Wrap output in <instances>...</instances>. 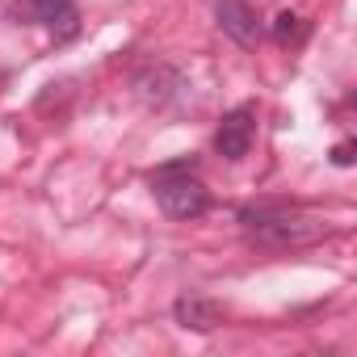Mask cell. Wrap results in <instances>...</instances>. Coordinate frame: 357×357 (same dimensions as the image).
<instances>
[{
    "label": "cell",
    "mask_w": 357,
    "mask_h": 357,
    "mask_svg": "<svg viewBox=\"0 0 357 357\" xmlns=\"http://www.w3.org/2000/svg\"><path fill=\"white\" fill-rule=\"evenodd\" d=\"M252 139H257V105L244 101V105L223 114V122L215 130V147L223 160H244L252 151Z\"/></svg>",
    "instance_id": "cell-4"
},
{
    "label": "cell",
    "mask_w": 357,
    "mask_h": 357,
    "mask_svg": "<svg viewBox=\"0 0 357 357\" xmlns=\"http://www.w3.org/2000/svg\"><path fill=\"white\" fill-rule=\"evenodd\" d=\"M9 17L17 26H51V30H59V38H72L80 30L76 0H13Z\"/></svg>",
    "instance_id": "cell-3"
},
{
    "label": "cell",
    "mask_w": 357,
    "mask_h": 357,
    "mask_svg": "<svg viewBox=\"0 0 357 357\" xmlns=\"http://www.w3.org/2000/svg\"><path fill=\"white\" fill-rule=\"evenodd\" d=\"M240 223L265 248H298V244H311L328 231L319 219H311L303 211H290V206H252V211L240 215Z\"/></svg>",
    "instance_id": "cell-2"
},
{
    "label": "cell",
    "mask_w": 357,
    "mask_h": 357,
    "mask_svg": "<svg viewBox=\"0 0 357 357\" xmlns=\"http://www.w3.org/2000/svg\"><path fill=\"white\" fill-rule=\"evenodd\" d=\"M219 26H223L227 38H236L248 51L261 43V17L248 0H219Z\"/></svg>",
    "instance_id": "cell-5"
},
{
    "label": "cell",
    "mask_w": 357,
    "mask_h": 357,
    "mask_svg": "<svg viewBox=\"0 0 357 357\" xmlns=\"http://www.w3.org/2000/svg\"><path fill=\"white\" fill-rule=\"evenodd\" d=\"M332 164H340V168H349V164H353V143H349V139L332 147Z\"/></svg>",
    "instance_id": "cell-8"
},
{
    "label": "cell",
    "mask_w": 357,
    "mask_h": 357,
    "mask_svg": "<svg viewBox=\"0 0 357 357\" xmlns=\"http://www.w3.org/2000/svg\"><path fill=\"white\" fill-rule=\"evenodd\" d=\"M151 194L168 219H202L211 211V190L194 176V160H172L155 168Z\"/></svg>",
    "instance_id": "cell-1"
},
{
    "label": "cell",
    "mask_w": 357,
    "mask_h": 357,
    "mask_svg": "<svg viewBox=\"0 0 357 357\" xmlns=\"http://www.w3.org/2000/svg\"><path fill=\"white\" fill-rule=\"evenodd\" d=\"M176 319H181V328H194V332H215L223 324V307L215 298L185 294V298H176Z\"/></svg>",
    "instance_id": "cell-6"
},
{
    "label": "cell",
    "mask_w": 357,
    "mask_h": 357,
    "mask_svg": "<svg viewBox=\"0 0 357 357\" xmlns=\"http://www.w3.org/2000/svg\"><path fill=\"white\" fill-rule=\"evenodd\" d=\"M307 34H311V26H307L298 13H290V9H286V13H278V17H273V43H278V47H303V43H307Z\"/></svg>",
    "instance_id": "cell-7"
}]
</instances>
